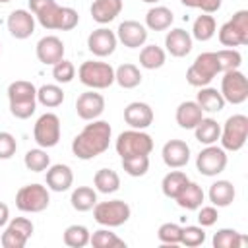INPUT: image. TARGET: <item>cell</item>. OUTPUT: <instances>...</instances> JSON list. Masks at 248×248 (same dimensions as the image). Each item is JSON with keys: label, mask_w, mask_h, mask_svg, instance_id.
Wrapping results in <instances>:
<instances>
[{"label": "cell", "mask_w": 248, "mask_h": 248, "mask_svg": "<svg viewBox=\"0 0 248 248\" xmlns=\"http://www.w3.org/2000/svg\"><path fill=\"white\" fill-rule=\"evenodd\" d=\"M221 74L219 72V64H217V56L215 52H202L196 56V60L192 62V66L186 72V81L192 87H205L213 81V78Z\"/></svg>", "instance_id": "cell-9"}, {"label": "cell", "mask_w": 248, "mask_h": 248, "mask_svg": "<svg viewBox=\"0 0 248 248\" xmlns=\"http://www.w3.org/2000/svg\"><path fill=\"white\" fill-rule=\"evenodd\" d=\"M93 184L101 194H114L120 188V176L112 169H99L93 176Z\"/></svg>", "instance_id": "cell-36"}, {"label": "cell", "mask_w": 248, "mask_h": 248, "mask_svg": "<svg viewBox=\"0 0 248 248\" xmlns=\"http://www.w3.org/2000/svg\"><path fill=\"white\" fill-rule=\"evenodd\" d=\"M217 33V23H215V17L211 14H202L194 19V25H192V39L196 41H209L213 39V35Z\"/></svg>", "instance_id": "cell-32"}, {"label": "cell", "mask_w": 248, "mask_h": 248, "mask_svg": "<svg viewBox=\"0 0 248 248\" xmlns=\"http://www.w3.org/2000/svg\"><path fill=\"white\" fill-rule=\"evenodd\" d=\"M176 124L184 130H194L198 126V122L203 118V110L200 108V105L196 101H182L176 107Z\"/></svg>", "instance_id": "cell-24"}, {"label": "cell", "mask_w": 248, "mask_h": 248, "mask_svg": "<svg viewBox=\"0 0 248 248\" xmlns=\"http://www.w3.org/2000/svg\"><path fill=\"white\" fill-rule=\"evenodd\" d=\"M221 95L225 103L242 105L248 99V79L240 70L223 72L221 78Z\"/></svg>", "instance_id": "cell-11"}, {"label": "cell", "mask_w": 248, "mask_h": 248, "mask_svg": "<svg viewBox=\"0 0 248 248\" xmlns=\"http://www.w3.org/2000/svg\"><path fill=\"white\" fill-rule=\"evenodd\" d=\"M116 39L128 48H140L147 41V27L136 19H126L118 25Z\"/></svg>", "instance_id": "cell-17"}, {"label": "cell", "mask_w": 248, "mask_h": 248, "mask_svg": "<svg viewBox=\"0 0 248 248\" xmlns=\"http://www.w3.org/2000/svg\"><path fill=\"white\" fill-rule=\"evenodd\" d=\"M116 153L122 157H130V155H149L153 151V138L145 132V130H126L122 134H118L116 138Z\"/></svg>", "instance_id": "cell-6"}, {"label": "cell", "mask_w": 248, "mask_h": 248, "mask_svg": "<svg viewBox=\"0 0 248 248\" xmlns=\"http://www.w3.org/2000/svg\"><path fill=\"white\" fill-rule=\"evenodd\" d=\"M234 196H236V190H234L232 182H229V180H215L207 192V198H209L211 205H215V207L231 205L234 202Z\"/></svg>", "instance_id": "cell-26"}, {"label": "cell", "mask_w": 248, "mask_h": 248, "mask_svg": "<svg viewBox=\"0 0 248 248\" xmlns=\"http://www.w3.org/2000/svg\"><path fill=\"white\" fill-rule=\"evenodd\" d=\"M161 157L169 169H182L190 161V145L184 140H169L161 149Z\"/></svg>", "instance_id": "cell-20"}, {"label": "cell", "mask_w": 248, "mask_h": 248, "mask_svg": "<svg viewBox=\"0 0 248 248\" xmlns=\"http://www.w3.org/2000/svg\"><path fill=\"white\" fill-rule=\"evenodd\" d=\"M223 0H180L182 6L186 8H194V10H202L203 14H215L219 12Z\"/></svg>", "instance_id": "cell-47"}, {"label": "cell", "mask_w": 248, "mask_h": 248, "mask_svg": "<svg viewBox=\"0 0 248 248\" xmlns=\"http://www.w3.org/2000/svg\"><path fill=\"white\" fill-rule=\"evenodd\" d=\"M8 2H12V0H0V4H8Z\"/></svg>", "instance_id": "cell-53"}, {"label": "cell", "mask_w": 248, "mask_h": 248, "mask_svg": "<svg viewBox=\"0 0 248 248\" xmlns=\"http://www.w3.org/2000/svg\"><path fill=\"white\" fill-rule=\"evenodd\" d=\"M172 12L167 6H153L145 14V27L151 31H167L172 25Z\"/></svg>", "instance_id": "cell-28"}, {"label": "cell", "mask_w": 248, "mask_h": 248, "mask_svg": "<svg viewBox=\"0 0 248 248\" xmlns=\"http://www.w3.org/2000/svg\"><path fill=\"white\" fill-rule=\"evenodd\" d=\"M114 81L122 87V89H134L141 83V72L136 64H120L116 70H114Z\"/></svg>", "instance_id": "cell-31"}, {"label": "cell", "mask_w": 248, "mask_h": 248, "mask_svg": "<svg viewBox=\"0 0 248 248\" xmlns=\"http://www.w3.org/2000/svg\"><path fill=\"white\" fill-rule=\"evenodd\" d=\"M165 60H167V52L157 45H145L140 50V66L145 70H159L165 64Z\"/></svg>", "instance_id": "cell-37"}, {"label": "cell", "mask_w": 248, "mask_h": 248, "mask_svg": "<svg viewBox=\"0 0 248 248\" xmlns=\"http://www.w3.org/2000/svg\"><path fill=\"white\" fill-rule=\"evenodd\" d=\"M29 12L35 16L41 27L48 31H58L62 6H58L56 0H29Z\"/></svg>", "instance_id": "cell-14"}, {"label": "cell", "mask_w": 248, "mask_h": 248, "mask_svg": "<svg viewBox=\"0 0 248 248\" xmlns=\"http://www.w3.org/2000/svg\"><path fill=\"white\" fill-rule=\"evenodd\" d=\"M188 182H190V178L186 176V172H182V170H170V172H167V174L163 176L161 190H163V194H165L167 198L174 200V198L186 188Z\"/></svg>", "instance_id": "cell-33"}, {"label": "cell", "mask_w": 248, "mask_h": 248, "mask_svg": "<svg viewBox=\"0 0 248 248\" xmlns=\"http://www.w3.org/2000/svg\"><path fill=\"white\" fill-rule=\"evenodd\" d=\"M248 140V116L246 114H232L225 120L221 128V147L225 151H240Z\"/></svg>", "instance_id": "cell-5"}, {"label": "cell", "mask_w": 248, "mask_h": 248, "mask_svg": "<svg viewBox=\"0 0 248 248\" xmlns=\"http://www.w3.org/2000/svg\"><path fill=\"white\" fill-rule=\"evenodd\" d=\"M78 78L89 89H107L114 83V68L108 62L87 60L78 68Z\"/></svg>", "instance_id": "cell-3"}, {"label": "cell", "mask_w": 248, "mask_h": 248, "mask_svg": "<svg viewBox=\"0 0 248 248\" xmlns=\"http://www.w3.org/2000/svg\"><path fill=\"white\" fill-rule=\"evenodd\" d=\"M89 244L93 248H126V242L120 236H116L114 232H110L108 227L95 231L89 236Z\"/></svg>", "instance_id": "cell-40"}, {"label": "cell", "mask_w": 248, "mask_h": 248, "mask_svg": "<svg viewBox=\"0 0 248 248\" xmlns=\"http://www.w3.org/2000/svg\"><path fill=\"white\" fill-rule=\"evenodd\" d=\"M246 242L248 238L234 229H219L211 238V244L215 248H240Z\"/></svg>", "instance_id": "cell-38"}, {"label": "cell", "mask_w": 248, "mask_h": 248, "mask_svg": "<svg viewBox=\"0 0 248 248\" xmlns=\"http://www.w3.org/2000/svg\"><path fill=\"white\" fill-rule=\"evenodd\" d=\"M70 203L76 211H91L97 203V190L91 186H78L70 196Z\"/></svg>", "instance_id": "cell-34"}, {"label": "cell", "mask_w": 248, "mask_h": 248, "mask_svg": "<svg viewBox=\"0 0 248 248\" xmlns=\"http://www.w3.org/2000/svg\"><path fill=\"white\" fill-rule=\"evenodd\" d=\"M76 112L81 120H97L105 112V97L97 93L95 89H89L81 93L76 99Z\"/></svg>", "instance_id": "cell-16"}, {"label": "cell", "mask_w": 248, "mask_h": 248, "mask_svg": "<svg viewBox=\"0 0 248 248\" xmlns=\"http://www.w3.org/2000/svg\"><path fill=\"white\" fill-rule=\"evenodd\" d=\"M35 16L29 12V10H14L10 16H8V31L12 37L23 41V39H29L33 33H35Z\"/></svg>", "instance_id": "cell-18"}, {"label": "cell", "mask_w": 248, "mask_h": 248, "mask_svg": "<svg viewBox=\"0 0 248 248\" xmlns=\"http://www.w3.org/2000/svg\"><path fill=\"white\" fill-rule=\"evenodd\" d=\"M116 45H118L116 33L110 31V29H107V27L95 29L87 37V48H89V52L95 54V56H99V58L110 56L116 50Z\"/></svg>", "instance_id": "cell-15"}, {"label": "cell", "mask_w": 248, "mask_h": 248, "mask_svg": "<svg viewBox=\"0 0 248 248\" xmlns=\"http://www.w3.org/2000/svg\"><path fill=\"white\" fill-rule=\"evenodd\" d=\"M229 163V157H227V151L215 143L211 145H205L198 157H196V169L198 172H202L203 176H217L225 170Z\"/></svg>", "instance_id": "cell-12"}, {"label": "cell", "mask_w": 248, "mask_h": 248, "mask_svg": "<svg viewBox=\"0 0 248 248\" xmlns=\"http://www.w3.org/2000/svg\"><path fill=\"white\" fill-rule=\"evenodd\" d=\"M219 219V213H217V207L215 205H200L198 207V225L200 227H213Z\"/></svg>", "instance_id": "cell-48"}, {"label": "cell", "mask_w": 248, "mask_h": 248, "mask_svg": "<svg viewBox=\"0 0 248 248\" xmlns=\"http://www.w3.org/2000/svg\"><path fill=\"white\" fill-rule=\"evenodd\" d=\"M192 45H194V39L186 29L174 27L165 35V48H167L165 52H169L174 58H184L186 54H190Z\"/></svg>", "instance_id": "cell-22"}, {"label": "cell", "mask_w": 248, "mask_h": 248, "mask_svg": "<svg viewBox=\"0 0 248 248\" xmlns=\"http://www.w3.org/2000/svg\"><path fill=\"white\" fill-rule=\"evenodd\" d=\"M196 103L200 105V108L203 112H209V114L211 112H219V110L225 108V99H223L221 91H217L215 87H209V85L200 87V93L196 97Z\"/></svg>", "instance_id": "cell-29"}, {"label": "cell", "mask_w": 248, "mask_h": 248, "mask_svg": "<svg viewBox=\"0 0 248 248\" xmlns=\"http://www.w3.org/2000/svg\"><path fill=\"white\" fill-rule=\"evenodd\" d=\"M60 118L54 112H45L37 118L33 126V138L39 147L50 149L60 141Z\"/></svg>", "instance_id": "cell-10"}, {"label": "cell", "mask_w": 248, "mask_h": 248, "mask_svg": "<svg viewBox=\"0 0 248 248\" xmlns=\"http://www.w3.org/2000/svg\"><path fill=\"white\" fill-rule=\"evenodd\" d=\"M124 120L134 130H145L153 124V108L141 101L128 103L124 108Z\"/></svg>", "instance_id": "cell-21"}, {"label": "cell", "mask_w": 248, "mask_h": 248, "mask_svg": "<svg viewBox=\"0 0 248 248\" xmlns=\"http://www.w3.org/2000/svg\"><path fill=\"white\" fill-rule=\"evenodd\" d=\"M74 184V172L68 165L56 163L46 169V188L52 192H66Z\"/></svg>", "instance_id": "cell-23"}, {"label": "cell", "mask_w": 248, "mask_h": 248, "mask_svg": "<svg viewBox=\"0 0 248 248\" xmlns=\"http://www.w3.org/2000/svg\"><path fill=\"white\" fill-rule=\"evenodd\" d=\"M52 78L56 83H70L76 78V66L70 60L62 58L60 62H56L52 66Z\"/></svg>", "instance_id": "cell-46"}, {"label": "cell", "mask_w": 248, "mask_h": 248, "mask_svg": "<svg viewBox=\"0 0 248 248\" xmlns=\"http://www.w3.org/2000/svg\"><path fill=\"white\" fill-rule=\"evenodd\" d=\"M37 103L46 108H56L64 103V91L58 83H45L37 87Z\"/></svg>", "instance_id": "cell-35"}, {"label": "cell", "mask_w": 248, "mask_h": 248, "mask_svg": "<svg viewBox=\"0 0 248 248\" xmlns=\"http://www.w3.org/2000/svg\"><path fill=\"white\" fill-rule=\"evenodd\" d=\"M194 136L196 140L202 143V145H211V143H217L219 136H221V126L215 118H202L198 122V126L194 128Z\"/></svg>", "instance_id": "cell-30"}, {"label": "cell", "mask_w": 248, "mask_h": 248, "mask_svg": "<svg viewBox=\"0 0 248 248\" xmlns=\"http://www.w3.org/2000/svg\"><path fill=\"white\" fill-rule=\"evenodd\" d=\"M217 37L227 48L248 45V10H238L227 23L219 27Z\"/></svg>", "instance_id": "cell-4"}, {"label": "cell", "mask_w": 248, "mask_h": 248, "mask_svg": "<svg viewBox=\"0 0 248 248\" xmlns=\"http://www.w3.org/2000/svg\"><path fill=\"white\" fill-rule=\"evenodd\" d=\"M23 165L31 172H43V170H46L50 167V157L46 155V151L43 147H35V149H29L25 153Z\"/></svg>", "instance_id": "cell-41"}, {"label": "cell", "mask_w": 248, "mask_h": 248, "mask_svg": "<svg viewBox=\"0 0 248 248\" xmlns=\"http://www.w3.org/2000/svg\"><path fill=\"white\" fill-rule=\"evenodd\" d=\"M203 200H205V194H203L202 186L196 184V182H192V180H190V182L186 184V188L174 198L176 205L182 207V209H188V211H196V209L203 203Z\"/></svg>", "instance_id": "cell-27"}, {"label": "cell", "mask_w": 248, "mask_h": 248, "mask_svg": "<svg viewBox=\"0 0 248 248\" xmlns=\"http://www.w3.org/2000/svg\"><path fill=\"white\" fill-rule=\"evenodd\" d=\"M89 229L85 225H70L66 227L62 238H64V244L70 246V248H83L89 244Z\"/></svg>", "instance_id": "cell-39"}, {"label": "cell", "mask_w": 248, "mask_h": 248, "mask_svg": "<svg viewBox=\"0 0 248 248\" xmlns=\"http://www.w3.org/2000/svg\"><path fill=\"white\" fill-rule=\"evenodd\" d=\"M112 138V128L107 120H91L72 141V153L81 159L89 161L99 155H103L108 149Z\"/></svg>", "instance_id": "cell-1"}, {"label": "cell", "mask_w": 248, "mask_h": 248, "mask_svg": "<svg viewBox=\"0 0 248 248\" xmlns=\"http://www.w3.org/2000/svg\"><path fill=\"white\" fill-rule=\"evenodd\" d=\"M89 12H91L93 21H97L101 25L110 23L112 19H116V16H120L122 0H93Z\"/></svg>", "instance_id": "cell-25"}, {"label": "cell", "mask_w": 248, "mask_h": 248, "mask_svg": "<svg viewBox=\"0 0 248 248\" xmlns=\"http://www.w3.org/2000/svg\"><path fill=\"white\" fill-rule=\"evenodd\" d=\"M17 151V141L10 132H0V159H12Z\"/></svg>", "instance_id": "cell-49"}, {"label": "cell", "mask_w": 248, "mask_h": 248, "mask_svg": "<svg viewBox=\"0 0 248 248\" xmlns=\"http://www.w3.org/2000/svg\"><path fill=\"white\" fill-rule=\"evenodd\" d=\"M132 215L130 205L124 200H108V202H97L93 205V219L103 227H120L124 225Z\"/></svg>", "instance_id": "cell-8"}, {"label": "cell", "mask_w": 248, "mask_h": 248, "mask_svg": "<svg viewBox=\"0 0 248 248\" xmlns=\"http://www.w3.org/2000/svg\"><path fill=\"white\" fill-rule=\"evenodd\" d=\"M180 236H182V227L176 225V223H163L157 231V238L161 244H167V246H176L180 244Z\"/></svg>", "instance_id": "cell-44"}, {"label": "cell", "mask_w": 248, "mask_h": 248, "mask_svg": "<svg viewBox=\"0 0 248 248\" xmlns=\"http://www.w3.org/2000/svg\"><path fill=\"white\" fill-rule=\"evenodd\" d=\"M8 221H10V207L0 202V227H6Z\"/></svg>", "instance_id": "cell-51"}, {"label": "cell", "mask_w": 248, "mask_h": 248, "mask_svg": "<svg viewBox=\"0 0 248 248\" xmlns=\"http://www.w3.org/2000/svg\"><path fill=\"white\" fill-rule=\"evenodd\" d=\"M48 203H50L48 188L37 182L21 186L16 194V207L23 213H41L48 207Z\"/></svg>", "instance_id": "cell-7"}, {"label": "cell", "mask_w": 248, "mask_h": 248, "mask_svg": "<svg viewBox=\"0 0 248 248\" xmlns=\"http://www.w3.org/2000/svg\"><path fill=\"white\" fill-rule=\"evenodd\" d=\"M8 103L12 116L19 120L31 118V114L37 108V87L31 81L16 79L8 85Z\"/></svg>", "instance_id": "cell-2"}, {"label": "cell", "mask_w": 248, "mask_h": 248, "mask_svg": "<svg viewBox=\"0 0 248 248\" xmlns=\"http://www.w3.org/2000/svg\"><path fill=\"white\" fill-rule=\"evenodd\" d=\"M122 169L126 174L140 178L145 176L149 170V155H130V157H122Z\"/></svg>", "instance_id": "cell-42"}, {"label": "cell", "mask_w": 248, "mask_h": 248, "mask_svg": "<svg viewBox=\"0 0 248 248\" xmlns=\"http://www.w3.org/2000/svg\"><path fill=\"white\" fill-rule=\"evenodd\" d=\"M141 2H145V4H157V2H161V0H141Z\"/></svg>", "instance_id": "cell-52"}, {"label": "cell", "mask_w": 248, "mask_h": 248, "mask_svg": "<svg viewBox=\"0 0 248 248\" xmlns=\"http://www.w3.org/2000/svg\"><path fill=\"white\" fill-rule=\"evenodd\" d=\"M79 23V14L70 8V6H62V16H60V25L58 31H70Z\"/></svg>", "instance_id": "cell-50"}, {"label": "cell", "mask_w": 248, "mask_h": 248, "mask_svg": "<svg viewBox=\"0 0 248 248\" xmlns=\"http://www.w3.org/2000/svg\"><path fill=\"white\" fill-rule=\"evenodd\" d=\"M217 56V64H219V72H229V70H238L242 64V54L236 48H221L215 52Z\"/></svg>", "instance_id": "cell-43"}, {"label": "cell", "mask_w": 248, "mask_h": 248, "mask_svg": "<svg viewBox=\"0 0 248 248\" xmlns=\"http://www.w3.org/2000/svg\"><path fill=\"white\" fill-rule=\"evenodd\" d=\"M33 231H35V227H33L31 219L16 217L6 223V229L0 236V244L4 248H23L27 244V240L31 238Z\"/></svg>", "instance_id": "cell-13"}, {"label": "cell", "mask_w": 248, "mask_h": 248, "mask_svg": "<svg viewBox=\"0 0 248 248\" xmlns=\"http://www.w3.org/2000/svg\"><path fill=\"white\" fill-rule=\"evenodd\" d=\"M35 54H37L39 62H43L46 66H54L56 62H60L64 58V43L56 35H46V37L39 39V43L35 46Z\"/></svg>", "instance_id": "cell-19"}, {"label": "cell", "mask_w": 248, "mask_h": 248, "mask_svg": "<svg viewBox=\"0 0 248 248\" xmlns=\"http://www.w3.org/2000/svg\"><path fill=\"white\" fill-rule=\"evenodd\" d=\"M203 242H205V231H203V227H200V225H186V227H182L180 244L190 246V248H196V246H202Z\"/></svg>", "instance_id": "cell-45"}]
</instances>
